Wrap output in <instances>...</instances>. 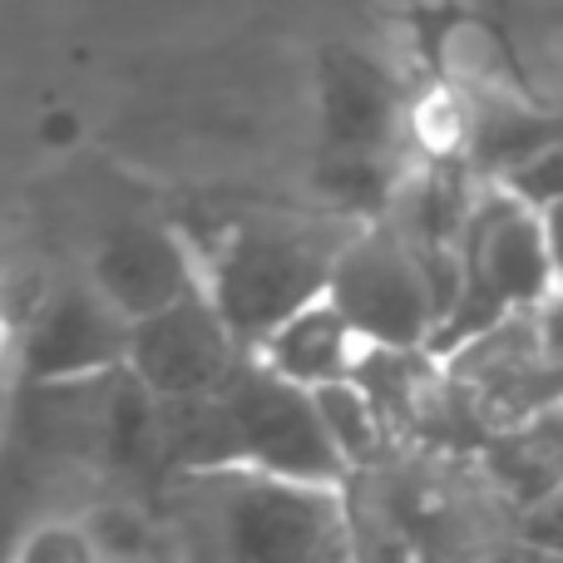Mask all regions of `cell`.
<instances>
[{
	"label": "cell",
	"mask_w": 563,
	"mask_h": 563,
	"mask_svg": "<svg viewBox=\"0 0 563 563\" xmlns=\"http://www.w3.org/2000/svg\"><path fill=\"white\" fill-rule=\"evenodd\" d=\"M327 301L371 351H426L440 321L435 282L380 218L346 238L327 277Z\"/></svg>",
	"instance_id": "7"
},
{
	"label": "cell",
	"mask_w": 563,
	"mask_h": 563,
	"mask_svg": "<svg viewBox=\"0 0 563 563\" xmlns=\"http://www.w3.org/2000/svg\"><path fill=\"white\" fill-rule=\"evenodd\" d=\"M89 287L134 327V321L154 317V311L184 301L198 291V263L188 238L164 218H124V223L104 228L89 247L85 273Z\"/></svg>",
	"instance_id": "10"
},
{
	"label": "cell",
	"mask_w": 563,
	"mask_h": 563,
	"mask_svg": "<svg viewBox=\"0 0 563 563\" xmlns=\"http://www.w3.org/2000/svg\"><path fill=\"white\" fill-rule=\"evenodd\" d=\"M45 465L49 460L40 450H30L15 430H5V445H0V563L15 559L25 525L35 515H45V499H40Z\"/></svg>",
	"instance_id": "13"
},
{
	"label": "cell",
	"mask_w": 563,
	"mask_h": 563,
	"mask_svg": "<svg viewBox=\"0 0 563 563\" xmlns=\"http://www.w3.org/2000/svg\"><path fill=\"white\" fill-rule=\"evenodd\" d=\"M554 307L559 301L515 311L479 336L460 341L455 351L435 356L450 410L465 416L479 435H499V430H515L544 410H559Z\"/></svg>",
	"instance_id": "6"
},
{
	"label": "cell",
	"mask_w": 563,
	"mask_h": 563,
	"mask_svg": "<svg viewBox=\"0 0 563 563\" xmlns=\"http://www.w3.org/2000/svg\"><path fill=\"white\" fill-rule=\"evenodd\" d=\"M559 301L554 218L529 213L515 198L485 184L455 243V282L450 301L430 331V356H445L460 341L489 331L515 311Z\"/></svg>",
	"instance_id": "5"
},
{
	"label": "cell",
	"mask_w": 563,
	"mask_h": 563,
	"mask_svg": "<svg viewBox=\"0 0 563 563\" xmlns=\"http://www.w3.org/2000/svg\"><path fill=\"white\" fill-rule=\"evenodd\" d=\"M410 89L386 59L356 45L321 49L317 65V158L321 208L346 218H380L390 188L406 174Z\"/></svg>",
	"instance_id": "4"
},
{
	"label": "cell",
	"mask_w": 563,
	"mask_h": 563,
	"mask_svg": "<svg viewBox=\"0 0 563 563\" xmlns=\"http://www.w3.org/2000/svg\"><path fill=\"white\" fill-rule=\"evenodd\" d=\"M10 563H104V554H99L95 534L85 529V519L49 515L45 509V515H35L25 525Z\"/></svg>",
	"instance_id": "14"
},
{
	"label": "cell",
	"mask_w": 563,
	"mask_h": 563,
	"mask_svg": "<svg viewBox=\"0 0 563 563\" xmlns=\"http://www.w3.org/2000/svg\"><path fill=\"white\" fill-rule=\"evenodd\" d=\"M238 361H243V346L223 327V317L203 297V287L129 327L124 371L164 406L208 396Z\"/></svg>",
	"instance_id": "9"
},
{
	"label": "cell",
	"mask_w": 563,
	"mask_h": 563,
	"mask_svg": "<svg viewBox=\"0 0 563 563\" xmlns=\"http://www.w3.org/2000/svg\"><path fill=\"white\" fill-rule=\"evenodd\" d=\"M158 420H164L168 475L253 470V475L297 479V485H346V470L336 465L311 416V396L267 376L247 351L208 396L168 400V406L158 400Z\"/></svg>",
	"instance_id": "3"
},
{
	"label": "cell",
	"mask_w": 563,
	"mask_h": 563,
	"mask_svg": "<svg viewBox=\"0 0 563 563\" xmlns=\"http://www.w3.org/2000/svg\"><path fill=\"white\" fill-rule=\"evenodd\" d=\"M307 396H311V416H317L321 435H327L336 465L346 470V479L376 470L380 460L396 450L386 426H380L376 406L366 400V390H361L356 380H331V386L307 390Z\"/></svg>",
	"instance_id": "12"
},
{
	"label": "cell",
	"mask_w": 563,
	"mask_h": 563,
	"mask_svg": "<svg viewBox=\"0 0 563 563\" xmlns=\"http://www.w3.org/2000/svg\"><path fill=\"white\" fill-rule=\"evenodd\" d=\"M129 321L85 277H59L15 321L10 361L15 386H75L124 371Z\"/></svg>",
	"instance_id": "8"
},
{
	"label": "cell",
	"mask_w": 563,
	"mask_h": 563,
	"mask_svg": "<svg viewBox=\"0 0 563 563\" xmlns=\"http://www.w3.org/2000/svg\"><path fill=\"white\" fill-rule=\"evenodd\" d=\"M361 351L366 346H361L356 331L341 321V311L331 307L327 297H317L301 311L282 317L247 356H253L267 376L287 380V386L321 390V386H331V380H351Z\"/></svg>",
	"instance_id": "11"
},
{
	"label": "cell",
	"mask_w": 563,
	"mask_h": 563,
	"mask_svg": "<svg viewBox=\"0 0 563 563\" xmlns=\"http://www.w3.org/2000/svg\"><path fill=\"white\" fill-rule=\"evenodd\" d=\"M559 158H563V148H539L534 158H525L519 168H509L499 184H489V188H499L505 198H515L519 208H529V213H544V218H554V208H559Z\"/></svg>",
	"instance_id": "15"
},
{
	"label": "cell",
	"mask_w": 563,
	"mask_h": 563,
	"mask_svg": "<svg viewBox=\"0 0 563 563\" xmlns=\"http://www.w3.org/2000/svg\"><path fill=\"white\" fill-rule=\"evenodd\" d=\"M158 489L184 563H356L341 489L253 470H188Z\"/></svg>",
	"instance_id": "1"
},
{
	"label": "cell",
	"mask_w": 563,
	"mask_h": 563,
	"mask_svg": "<svg viewBox=\"0 0 563 563\" xmlns=\"http://www.w3.org/2000/svg\"><path fill=\"white\" fill-rule=\"evenodd\" d=\"M361 228V218L331 208H277L257 203L223 218L213 233L188 238L198 263V287L233 331L243 351H253L282 317L327 297V277L336 253Z\"/></svg>",
	"instance_id": "2"
},
{
	"label": "cell",
	"mask_w": 563,
	"mask_h": 563,
	"mask_svg": "<svg viewBox=\"0 0 563 563\" xmlns=\"http://www.w3.org/2000/svg\"><path fill=\"white\" fill-rule=\"evenodd\" d=\"M10 336H15V321L5 317V307H0V361L10 356Z\"/></svg>",
	"instance_id": "16"
}]
</instances>
